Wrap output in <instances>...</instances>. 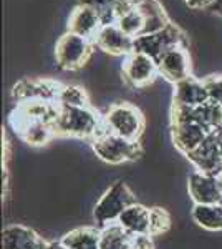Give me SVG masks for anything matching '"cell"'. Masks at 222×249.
Returning a JSON list of instances; mask_svg holds the SVG:
<instances>
[{"label": "cell", "instance_id": "cell-24", "mask_svg": "<svg viewBox=\"0 0 222 249\" xmlns=\"http://www.w3.org/2000/svg\"><path fill=\"white\" fill-rule=\"evenodd\" d=\"M116 25L126 35H130L131 38H136L139 35H143L144 32V17L143 12L139 10V7L128 10L126 14H123L121 17L116 20Z\"/></svg>", "mask_w": 222, "mask_h": 249}, {"label": "cell", "instance_id": "cell-11", "mask_svg": "<svg viewBox=\"0 0 222 249\" xmlns=\"http://www.w3.org/2000/svg\"><path fill=\"white\" fill-rule=\"evenodd\" d=\"M93 42H95V47L100 48V50L106 52L113 57L124 58L133 52L135 38L124 34L116 23H110V25H103L100 29V32L93 38Z\"/></svg>", "mask_w": 222, "mask_h": 249}, {"label": "cell", "instance_id": "cell-29", "mask_svg": "<svg viewBox=\"0 0 222 249\" xmlns=\"http://www.w3.org/2000/svg\"><path fill=\"white\" fill-rule=\"evenodd\" d=\"M183 2L192 10H209L216 0H183Z\"/></svg>", "mask_w": 222, "mask_h": 249}, {"label": "cell", "instance_id": "cell-2", "mask_svg": "<svg viewBox=\"0 0 222 249\" xmlns=\"http://www.w3.org/2000/svg\"><path fill=\"white\" fill-rule=\"evenodd\" d=\"M136 203L133 191L126 186V183L116 181L100 196L93 210V219L96 226L102 230L104 226L118 223L120 216L123 214L128 206Z\"/></svg>", "mask_w": 222, "mask_h": 249}, {"label": "cell", "instance_id": "cell-21", "mask_svg": "<svg viewBox=\"0 0 222 249\" xmlns=\"http://www.w3.org/2000/svg\"><path fill=\"white\" fill-rule=\"evenodd\" d=\"M192 219L199 228L205 231H222V203L194 204Z\"/></svg>", "mask_w": 222, "mask_h": 249}, {"label": "cell", "instance_id": "cell-18", "mask_svg": "<svg viewBox=\"0 0 222 249\" xmlns=\"http://www.w3.org/2000/svg\"><path fill=\"white\" fill-rule=\"evenodd\" d=\"M118 224L131 236H146L149 234V208L141 203H133L120 216Z\"/></svg>", "mask_w": 222, "mask_h": 249}, {"label": "cell", "instance_id": "cell-28", "mask_svg": "<svg viewBox=\"0 0 222 249\" xmlns=\"http://www.w3.org/2000/svg\"><path fill=\"white\" fill-rule=\"evenodd\" d=\"M153 236H133V249H154L153 246Z\"/></svg>", "mask_w": 222, "mask_h": 249}, {"label": "cell", "instance_id": "cell-32", "mask_svg": "<svg viewBox=\"0 0 222 249\" xmlns=\"http://www.w3.org/2000/svg\"><path fill=\"white\" fill-rule=\"evenodd\" d=\"M212 133L216 135L217 143H219V148H221V155H222V124H219V126H217L216 130L212 131Z\"/></svg>", "mask_w": 222, "mask_h": 249}, {"label": "cell", "instance_id": "cell-7", "mask_svg": "<svg viewBox=\"0 0 222 249\" xmlns=\"http://www.w3.org/2000/svg\"><path fill=\"white\" fill-rule=\"evenodd\" d=\"M121 73H123L124 83L131 88H146L154 82L156 77H159L156 60L138 52H131L123 58Z\"/></svg>", "mask_w": 222, "mask_h": 249}, {"label": "cell", "instance_id": "cell-3", "mask_svg": "<svg viewBox=\"0 0 222 249\" xmlns=\"http://www.w3.org/2000/svg\"><path fill=\"white\" fill-rule=\"evenodd\" d=\"M93 151L102 161L108 164H123L135 161L143 153L139 142H131L123 136L111 133L104 124V130L91 142Z\"/></svg>", "mask_w": 222, "mask_h": 249}, {"label": "cell", "instance_id": "cell-17", "mask_svg": "<svg viewBox=\"0 0 222 249\" xmlns=\"http://www.w3.org/2000/svg\"><path fill=\"white\" fill-rule=\"evenodd\" d=\"M20 138L32 146H43L56 136L55 126L45 122H18L12 120Z\"/></svg>", "mask_w": 222, "mask_h": 249}, {"label": "cell", "instance_id": "cell-8", "mask_svg": "<svg viewBox=\"0 0 222 249\" xmlns=\"http://www.w3.org/2000/svg\"><path fill=\"white\" fill-rule=\"evenodd\" d=\"M156 63H157V70H159V77L168 80L172 85L179 83L181 80L191 77L192 63L186 43H179V45L168 48L156 60Z\"/></svg>", "mask_w": 222, "mask_h": 249}, {"label": "cell", "instance_id": "cell-26", "mask_svg": "<svg viewBox=\"0 0 222 249\" xmlns=\"http://www.w3.org/2000/svg\"><path fill=\"white\" fill-rule=\"evenodd\" d=\"M171 226V216L163 208H151L149 210V236L164 234Z\"/></svg>", "mask_w": 222, "mask_h": 249}, {"label": "cell", "instance_id": "cell-1", "mask_svg": "<svg viewBox=\"0 0 222 249\" xmlns=\"http://www.w3.org/2000/svg\"><path fill=\"white\" fill-rule=\"evenodd\" d=\"M104 130V120L91 105L82 108L58 107V118L55 123L56 136L93 142Z\"/></svg>", "mask_w": 222, "mask_h": 249}, {"label": "cell", "instance_id": "cell-6", "mask_svg": "<svg viewBox=\"0 0 222 249\" xmlns=\"http://www.w3.org/2000/svg\"><path fill=\"white\" fill-rule=\"evenodd\" d=\"M179 43H186L183 30L174 23H169L166 29L161 32L136 37L135 43H133V52H138V53L146 55L153 60H157L168 48L179 45Z\"/></svg>", "mask_w": 222, "mask_h": 249}, {"label": "cell", "instance_id": "cell-13", "mask_svg": "<svg viewBox=\"0 0 222 249\" xmlns=\"http://www.w3.org/2000/svg\"><path fill=\"white\" fill-rule=\"evenodd\" d=\"M45 241L37 231L23 224H9L2 232V249H45Z\"/></svg>", "mask_w": 222, "mask_h": 249}, {"label": "cell", "instance_id": "cell-31", "mask_svg": "<svg viewBox=\"0 0 222 249\" xmlns=\"http://www.w3.org/2000/svg\"><path fill=\"white\" fill-rule=\"evenodd\" d=\"M209 10H211L212 14H216V15H219V17H222V0H216V2H214V5Z\"/></svg>", "mask_w": 222, "mask_h": 249}, {"label": "cell", "instance_id": "cell-16", "mask_svg": "<svg viewBox=\"0 0 222 249\" xmlns=\"http://www.w3.org/2000/svg\"><path fill=\"white\" fill-rule=\"evenodd\" d=\"M103 27V20L100 14L91 7L86 5H76L73 10L70 12L67 23V32H73L76 35H82L86 38H95L100 29Z\"/></svg>", "mask_w": 222, "mask_h": 249}, {"label": "cell", "instance_id": "cell-23", "mask_svg": "<svg viewBox=\"0 0 222 249\" xmlns=\"http://www.w3.org/2000/svg\"><path fill=\"white\" fill-rule=\"evenodd\" d=\"M56 105L62 108H82V107H90V96H88L86 90L80 85H62L58 93V100Z\"/></svg>", "mask_w": 222, "mask_h": 249}, {"label": "cell", "instance_id": "cell-12", "mask_svg": "<svg viewBox=\"0 0 222 249\" xmlns=\"http://www.w3.org/2000/svg\"><path fill=\"white\" fill-rule=\"evenodd\" d=\"M188 158L192 163V166L196 168V171L207 173V175H217L222 170V155L216 135L211 131L207 135V138L201 143V146L196 151H192Z\"/></svg>", "mask_w": 222, "mask_h": 249}, {"label": "cell", "instance_id": "cell-4", "mask_svg": "<svg viewBox=\"0 0 222 249\" xmlns=\"http://www.w3.org/2000/svg\"><path fill=\"white\" fill-rule=\"evenodd\" d=\"M103 120L111 133L131 142H139L144 131L143 113L138 107L128 102H116L110 105L106 113L103 115Z\"/></svg>", "mask_w": 222, "mask_h": 249}, {"label": "cell", "instance_id": "cell-15", "mask_svg": "<svg viewBox=\"0 0 222 249\" xmlns=\"http://www.w3.org/2000/svg\"><path fill=\"white\" fill-rule=\"evenodd\" d=\"M211 131L199 123H179L171 124V135L177 151L189 156L201 146Z\"/></svg>", "mask_w": 222, "mask_h": 249}, {"label": "cell", "instance_id": "cell-30", "mask_svg": "<svg viewBox=\"0 0 222 249\" xmlns=\"http://www.w3.org/2000/svg\"><path fill=\"white\" fill-rule=\"evenodd\" d=\"M45 249H68V248L62 243V241H48Z\"/></svg>", "mask_w": 222, "mask_h": 249}, {"label": "cell", "instance_id": "cell-19", "mask_svg": "<svg viewBox=\"0 0 222 249\" xmlns=\"http://www.w3.org/2000/svg\"><path fill=\"white\" fill-rule=\"evenodd\" d=\"M138 7H139V10L143 12V17H144L143 35L161 32L171 23L166 10L163 9V5H161L157 0H141Z\"/></svg>", "mask_w": 222, "mask_h": 249}, {"label": "cell", "instance_id": "cell-27", "mask_svg": "<svg viewBox=\"0 0 222 249\" xmlns=\"http://www.w3.org/2000/svg\"><path fill=\"white\" fill-rule=\"evenodd\" d=\"M205 85H207L209 100L222 107V75H216V77H207Z\"/></svg>", "mask_w": 222, "mask_h": 249}, {"label": "cell", "instance_id": "cell-9", "mask_svg": "<svg viewBox=\"0 0 222 249\" xmlns=\"http://www.w3.org/2000/svg\"><path fill=\"white\" fill-rule=\"evenodd\" d=\"M62 83L50 78H23L14 85L12 95L17 103L27 102H48L56 103Z\"/></svg>", "mask_w": 222, "mask_h": 249}, {"label": "cell", "instance_id": "cell-14", "mask_svg": "<svg viewBox=\"0 0 222 249\" xmlns=\"http://www.w3.org/2000/svg\"><path fill=\"white\" fill-rule=\"evenodd\" d=\"M172 102H174V105H183L191 108L203 107L204 103L209 102V91H207V85H205V80L192 77V75L181 80L179 83L174 85Z\"/></svg>", "mask_w": 222, "mask_h": 249}, {"label": "cell", "instance_id": "cell-20", "mask_svg": "<svg viewBox=\"0 0 222 249\" xmlns=\"http://www.w3.org/2000/svg\"><path fill=\"white\" fill-rule=\"evenodd\" d=\"M68 249H100V228L83 226L67 232L62 239Z\"/></svg>", "mask_w": 222, "mask_h": 249}, {"label": "cell", "instance_id": "cell-5", "mask_svg": "<svg viewBox=\"0 0 222 249\" xmlns=\"http://www.w3.org/2000/svg\"><path fill=\"white\" fill-rule=\"evenodd\" d=\"M95 48V42L91 38L76 35L73 32H65L55 45L56 65L67 71L80 70L91 58Z\"/></svg>", "mask_w": 222, "mask_h": 249}, {"label": "cell", "instance_id": "cell-10", "mask_svg": "<svg viewBox=\"0 0 222 249\" xmlns=\"http://www.w3.org/2000/svg\"><path fill=\"white\" fill-rule=\"evenodd\" d=\"M188 191L194 204L222 203V184L217 175L192 171L189 175Z\"/></svg>", "mask_w": 222, "mask_h": 249}, {"label": "cell", "instance_id": "cell-33", "mask_svg": "<svg viewBox=\"0 0 222 249\" xmlns=\"http://www.w3.org/2000/svg\"><path fill=\"white\" fill-rule=\"evenodd\" d=\"M217 178H219V181H221V184H222V170L217 173Z\"/></svg>", "mask_w": 222, "mask_h": 249}, {"label": "cell", "instance_id": "cell-25", "mask_svg": "<svg viewBox=\"0 0 222 249\" xmlns=\"http://www.w3.org/2000/svg\"><path fill=\"white\" fill-rule=\"evenodd\" d=\"M121 0H78L80 5H86L95 9L103 20V25L116 23V5Z\"/></svg>", "mask_w": 222, "mask_h": 249}, {"label": "cell", "instance_id": "cell-22", "mask_svg": "<svg viewBox=\"0 0 222 249\" xmlns=\"http://www.w3.org/2000/svg\"><path fill=\"white\" fill-rule=\"evenodd\" d=\"M100 249H133V236L118 223L100 230Z\"/></svg>", "mask_w": 222, "mask_h": 249}]
</instances>
